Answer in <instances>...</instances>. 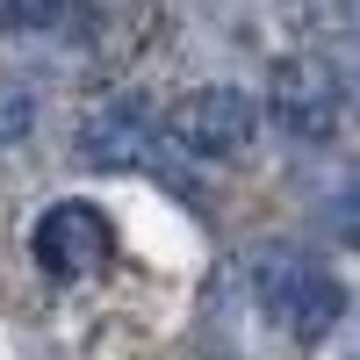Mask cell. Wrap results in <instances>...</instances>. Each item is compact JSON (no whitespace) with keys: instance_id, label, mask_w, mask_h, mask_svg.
Returning <instances> with one entry per match:
<instances>
[{"instance_id":"obj_1","label":"cell","mask_w":360,"mask_h":360,"mask_svg":"<svg viewBox=\"0 0 360 360\" xmlns=\"http://www.w3.org/2000/svg\"><path fill=\"white\" fill-rule=\"evenodd\" d=\"M245 288L259 317H274V332L288 346H324L332 324L346 317V288L324 259H310L303 245H259L245 259Z\"/></svg>"},{"instance_id":"obj_2","label":"cell","mask_w":360,"mask_h":360,"mask_svg":"<svg viewBox=\"0 0 360 360\" xmlns=\"http://www.w3.org/2000/svg\"><path fill=\"white\" fill-rule=\"evenodd\" d=\"M159 137L173 152H188V159H238V152H252V137H259V108H252L245 86L217 79V86H195L188 101H173Z\"/></svg>"},{"instance_id":"obj_3","label":"cell","mask_w":360,"mask_h":360,"mask_svg":"<svg viewBox=\"0 0 360 360\" xmlns=\"http://www.w3.org/2000/svg\"><path fill=\"white\" fill-rule=\"evenodd\" d=\"M266 115L295 137V144H324L339 130V115H346V79L332 58H317V51H295L281 58L274 72H266Z\"/></svg>"},{"instance_id":"obj_4","label":"cell","mask_w":360,"mask_h":360,"mask_svg":"<svg viewBox=\"0 0 360 360\" xmlns=\"http://www.w3.org/2000/svg\"><path fill=\"white\" fill-rule=\"evenodd\" d=\"M29 252H37V266L58 274V281L101 274V266L115 259V224L94 202H51L37 217V231H29Z\"/></svg>"},{"instance_id":"obj_5","label":"cell","mask_w":360,"mask_h":360,"mask_svg":"<svg viewBox=\"0 0 360 360\" xmlns=\"http://www.w3.org/2000/svg\"><path fill=\"white\" fill-rule=\"evenodd\" d=\"M152 144H159V123L144 115L137 94H108L79 115V130H72V152L86 166H101V173H130L152 159Z\"/></svg>"},{"instance_id":"obj_6","label":"cell","mask_w":360,"mask_h":360,"mask_svg":"<svg viewBox=\"0 0 360 360\" xmlns=\"http://www.w3.org/2000/svg\"><path fill=\"white\" fill-rule=\"evenodd\" d=\"M29 130H37V86L0 72V144H29Z\"/></svg>"},{"instance_id":"obj_7","label":"cell","mask_w":360,"mask_h":360,"mask_svg":"<svg viewBox=\"0 0 360 360\" xmlns=\"http://www.w3.org/2000/svg\"><path fill=\"white\" fill-rule=\"evenodd\" d=\"M65 15H72V0H0V29H8V37L51 29V22H65Z\"/></svg>"},{"instance_id":"obj_8","label":"cell","mask_w":360,"mask_h":360,"mask_svg":"<svg viewBox=\"0 0 360 360\" xmlns=\"http://www.w3.org/2000/svg\"><path fill=\"white\" fill-rule=\"evenodd\" d=\"M72 8L94 22V29H123V37H144V8H152V0H72Z\"/></svg>"}]
</instances>
